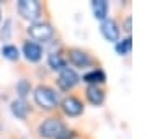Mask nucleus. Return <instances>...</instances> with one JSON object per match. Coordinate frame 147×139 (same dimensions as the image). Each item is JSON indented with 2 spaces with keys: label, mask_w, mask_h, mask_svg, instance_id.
Instances as JSON below:
<instances>
[{
  "label": "nucleus",
  "mask_w": 147,
  "mask_h": 139,
  "mask_svg": "<svg viewBox=\"0 0 147 139\" xmlns=\"http://www.w3.org/2000/svg\"><path fill=\"white\" fill-rule=\"evenodd\" d=\"M10 34H11V20H5L3 26L0 30V38H2V41H8V39H10Z\"/></svg>",
  "instance_id": "a211bd4d"
},
{
  "label": "nucleus",
  "mask_w": 147,
  "mask_h": 139,
  "mask_svg": "<svg viewBox=\"0 0 147 139\" xmlns=\"http://www.w3.org/2000/svg\"><path fill=\"white\" fill-rule=\"evenodd\" d=\"M124 31L131 33V16H127L126 20H124Z\"/></svg>",
  "instance_id": "aec40b11"
},
{
  "label": "nucleus",
  "mask_w": 147,
  "mask_h": 139,
  "mask_svg": "<svg viewBox=\"0 0 147 139\" xmlns=\"http://www.w3.org/2000/svg\"><path fill=\"white\" fill-rule=\"evenodd\" d=\"M61 107H62V111L67 115V116H79L80 113L84 111V105L80 102L79 98H75V96H67V98H64L62 103H61Z\"/></svg>",
  "instance_id": "0eeeda50"
},
{
  "label": "nucleus",
  "mask_w": 147,
  "mask_h": 139,
  "mask_svg": "<svg viewBox=\"0 0 147 139\" xmlns=\"http://www.w3.org/2000/svg\"><path fill=\"white\" fill-rule=\"evenodd\" d=\"M47 64H49V67H51L53 70H59V72L67 67L65 59H64L61 54H57V53H53L49 57H47Z\"/></svg>",
  "instance_id": "4468645a"
},
{
  "label": "nucleus",
  "mask_w": 147,
  "mask_h": 139,
  "mask_svg": "<svg viewBox=\"0 0 147 139\" xmlns=\"http://www.w3.org/2000/svg\"><path fill=\"white\" fill-rule=\"evenodd\" d=\"M80 82V77L77 75V72L74 69H69V67H65V69H62L61 72H59V77H57V85L61 90L64 92H69L72 90L74 87L77 85Z\"/></svg>",
  "instance_id": "39448f33"
},
{
  "label": "nucleus",
  "mask_w": 147,
  "mask_h": 139,
  "mask_svg": "<svg viewBox=\"0 0 147 139\" xmlns=\"http://www.w3.org/2000/svg\"><path fill=\"white\" fill-rule=\"evenodd\" d=\"M100 31L103 34L106 41H111V43H118L119 41V28H118V23L111 18H106L101 22Z\"/></svg>",
  "instance_id": "423d86ee"
},
{
  "label": "nucleus",
  "mask_w": 147,
  "mask_h": 139,
  "mask_svg": "<svg viewBox=\"0 0 147 139\" xmlns=\"http://www.w3.org/2000/svg\"><path fill=\"white\" fill-rule=\"evenodd\" d=\"M28 34L31 39H34V43H46L49 41L54 34V30L49 23H33L31 26L28 28Z\"/></svg>",
  "instance_id": "7ed1b4c3"
},
{
  "label": "nucleus",
  "mask_w": 147,
  "mask_h": 139,
  "mask_svg": "<svg viewBox=\"0 0 147 139\" xmlns=\"http://www.w3.org/2000/svg\"><path fill=\"white\" fill-rule=\"evenodd\" d=\"M64 129V123L57 118H47L44 119L41 124H39V128H38V133L41 138H56L61 131Z\"/></svg>",
  "instance_id": "20e7f679"
},
{
  "label": "nucleus",
  "mask_w": 147,
  "mask_h": 139,
  "mask_svg": "<svg viewBox=\"0 0 147 139\" xmlns=\"http://www.w3.org/2000/svg\"><path fill=\"white\" fill-rule=\"evenodd\" d=\"M11 113H13V116H16L18 119H25L28 115V105L25 100H21V98H18V100H13L11 102Z\"/></svg>",
  "instance_id": "9b49d317"
},
{
  "label": "nucleus",
  "mask_w": 147,
  "mask_h": 139,
  "mask_svg": "<svg viewBox=\"0 0 147 139\" xmlns=\"http://www.w3.org/2000/svg\"><path fill=\"white\" fill-rule=\"evenodd\" d=\"M105 80H106L105 72H103V70H100V69H96V70H90V72H87V74L84 75V82H87V84H90V85L103 84Z\"/></svg>",
  "instance_id": "ddd939ff"
},
{
  "label": "nucleus",
  "mask_w": 147,
  "mask_h": 139,
  "mask_svg": "<svg viewBox=\"0 0 147 139\" xmlns=\"http://www.w3.org/2000/svg\"><path fill=\"white\" fill-rule=\"evenodd\" d=\"M69 59H70V62L74 65H77V67H87L90 64V57L88 54L84 53V51H80V49H72L70 53H69Z\"/></svg>",
  "instance_id": "1a4fd4ad"
},
{
  "label": "nucleus",
  "mask_w": 147,
  "mask_h": 139,
  "mask_svg": "<svg viewBox=\"0 0 147 139\" xmlns=\"http://www.w3.org/2000/svg\"><path fill=\"white\" fill-rule=\"evenodd\" d=\"M16 8H18L21 18L30 20V22H36L41 15V5L36 0H18Z\"/></svg>",
  "instance_id": "f03ea898"
},
{
  "label": "nucleus",
  "mask_w": 147,
  "mask_h": 139,
  "mask_svg": "<svg viewBox=\"0 0 147 139\" xmlns=\"http://www.w3.org/2000/svg\"><path fill=\"white\" fill-rule=\"evenodd\" d=\"M30 92H31V84H30L28 80L21 79V80L18 82V84H16V93L20 95L21 100H23V98H25V96H26L28 93H30Z\"/></svg>",
  "instance_id": "f3484780"
},
{
  "label": "nucleus",
  "mask_w": 147,
  "mask_h": 139,
  "mask_svg": "<svg viewBox=\"0 0 147 139\" xmlns=\"http://www.w3.org/2000/svg\"><path fill=\"white\" fill-rule=\"evenodd\" d=\"M92 10H93V15L96 20H106V15H108V3L105 0H93L92 2Z\"/></svg>",
  "instance_id": "f8f14e48"
},
{
  "label": "nucleus",
  "mask_w": 147,
  "mask_h": 139,
  "mask_svg": "<svg viewBox=\"0 0 147 139\" xmlns=\"http://www.w3.org/2000/svg\"><path fill=\"white\" fill-rule=\"evenodd\" d=\"M87 100H88L92 105H101L103 100H105V93L101 88H98L96 85H90L87 88Z\"/></svg>",
  "instance_id": "9d476101"
},
{
  "label": "nucleus",
  "mask_w": 147,
  "mask_h": 139,
  "mask_svg": "<svg viewBox=\"0 0 147 139\" xmlns=\"http://www.w3.org/2000/svg\"><path fill=\"white\" fill-rule=\"evenodd\" d=\"M23 54L30 62H38L42 57V48L34 41H26L23 44Z\"/></svg>",
  "instance_id": "6e6552de"
},
{
  "label": "nucleus",
  "mask_w": 147,
  "mask_h": 139,
  "mask_svg": "<svg viewBox=\"0 0 147 139\" xmlns=\"http://www.w3.org/2000/svg\"><path fill=\"white\" fill-rule=\"evenodd\" d=\"M54 139H74V131H70V129H65L64 128L61 133L56 136Z\"/></svg>",
  "instance_id": "6ab92c4d"
},
{
  "label": "nucleus",
  "mask_w": 147,
  "mask_h": 139,
  "mask_svg": "<svg viewBox=\"0 0 147 139\" xmlns=\"http://www.w3.org/2000/svg\"><path fill=\"white\" fill-rule=\"evenodd\" d=\"M0 53H2V56L5 59H8V61H18V57H20V51L13 44H3L0 48Z\"/></svg>",
  "instance_id": "2eb2a0df"
},
{
  "label": "nucleus",
  "mask_w": 147,
  "mask_h": 139,
  "mask_svg": "<svg viewBox=\"0 0 147 139\" xmlns=\"http://www.w3.org/2000/svg\"><path fill=\"white\" fill-rule=\"evenodd\" d=\"M131 48H132V38L127 36L124 39H121L116 43V53L121 54V56H126V54L131 53Z\"/></svg>",
  "instance_id": "dca6fc26"
},
{
  "label": "nucleus",
  "mask_w": 147,
  "mask_h": 139,
  "mask_svg": "<svg viewBox=\"0 0 147 139\" xmlns=\"http://www.w3.org/2000/svg\"><path fill=\"white\" fill-rule=\"evenodd\" d=\"M34 103L38 107H41L42 110H53L57 107V95L51 87L46 85H39L34 88Z\"/></svg>",
  "instance_id": "f257e3e1"
}]
</instances>
